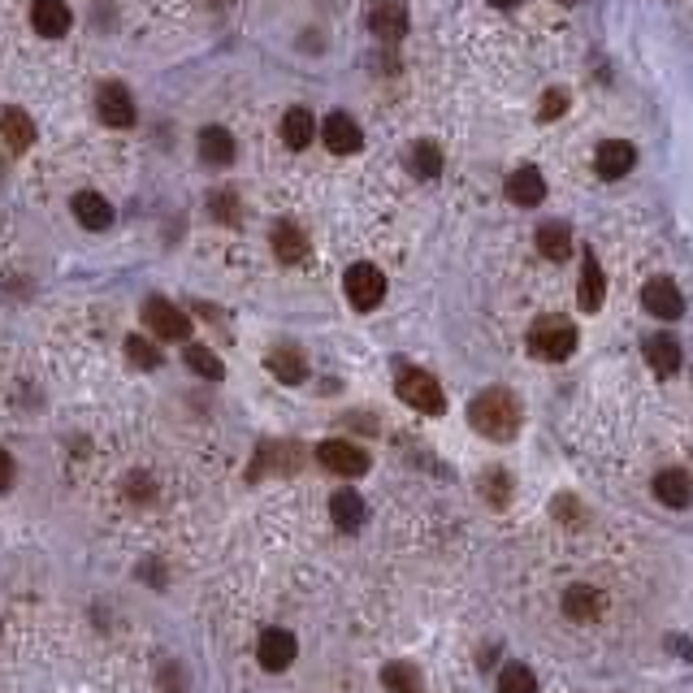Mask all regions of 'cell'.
Instances as JSON below:
<instances>
[{
	"mask_svg": "<svg viewBox=\"0 0 693 693\" xmlns=\"http://www.w3.org/2000/svg\"><path fill=\"white\" fill-rule=\"evenodd\" d=\"M468 421H473V429H477L481 438L512 442L516 429H520V403H516L512 390L490 386V390H481V395L468 403Z\"/></svg>",
	"mask_w": 693,
	"mask_h": 693,
	"instance_id": "cell-1",
	"label": "cell"
},
{
	"mask_svg": "<svg viewBox=\"0 0 693 693\" xmlns=\"http://www.w3.org/2000/svg\"><path fill=\"white\" fill-rule=\"evenodd\" d=\"M529 351L538 360H568L577 351V325L568 317H542L529 330Z\"/></svg>",
	"mask_w": 693,
	"mask_h": 693,
	"instance_id": "cell-2",
	"label": "cell"
},
{
	"mask_svg": "<svg viewBox=\"0 0 693 693\" xmlns=\"http://www.w3.org/2000/svg\"><path fill=\"white\" fill-rule=\"evenodd\" d=\"M399 399L412 403V408L425 412V416H438L442 408H447L438 377H429L425 369H403V373H399Z\"/></svg>",
	"mask_w": 693,
	"mask_h": 693,
	"instance_id": "cell-3",
	"label": "cell"
},
{
	"mask_svg": "<svg viewBox=\"0 0 693 693\" xmlns=\"http://www.w3.org/2000/svg\"><path fill=\"white\" fill-rule=\"evenodd\" d=\"M317 460H321L325 473H334V477H364V473H369V451L356 447V442H347V438L321 442Z\"/></svg>",
	"mask_w": 693,
	"mask_h": 693,
	"instance_id": "cell-4",
	"label": "cell"
},
{
	"mask_svg": "<svg viewBox=\"0 0 693 693\" xmlns=\"http://www.w3.org/2000/svg\"><path fill=\"white\" fill-rule=\"evenodd\" d=\"M343 286H347L351 308H360V312H369V308H377L386 299V278H382V269H377V265H351Z\"/></svg>",
	"mask_w": 693,
	"mask_h": 693,
	"instance_id": "cell-5",
	"label": "cell"
},
{
	"mask_svg": "<svg viewBox=\"0 0 693 693\" xmlns=\"http://www.w3.org/2000/svg\"><path fill=\"white\" fill-rule=\"evenodd\" d=\"M143 321H148V330L156 338H169V343H182V338L191 334V321H187V312L174 308L169 299L161 295H152L148 304H143Z\"/></svg>",
	"mask_w": 693,
	"mask_h": 693,
	"instance_id": "cell-6",
	"label": "cell"
},
{
	"mask_svg": "<svg viewBox=\"0 0 693 693\" xmlns=\"http://www.w3.org/2000/svg\"><path fill=\"white\" fill-rule=\"evenodd\" d=\"M642 304H646L650 317H659V321H676L685 312L681 286H676L672 278H650L646 291H642Z\"/></svg>",
	"mask_w": 693,
	"mask_h": 693,
	"instance_id": "cell-7",
	"label": "cell"
},
{
	"mask_svg": "<svg viewBox=\"0 0 693 693\" xmlns=\"http://www.w3.org/2000/svg\"><path fill=\"white\" fill-rule=\"evenodd\" d=\"M369 31L377 39H386V44H395V39L408 35V9H403L399 0H373L369 5Z\"/></svg>",
	"mask_w": 693,
	"mask_h": 693,
	"instance_id": "cell-8",
	"label": "cell"
},
{
	"mask_svg": "<svg viewBox=\"0 0 693 693\" xmlns=\"http://www.w3.org/2000/svg\"><path fill=\"white\" fill-rule=\"evenodd\" d=\"M321 139H325V148H330V152L351 156V152H360L364 130L356 126V117H347V113H330V117H325V126H321Z\"/></svg>",
	"mask_w": 693,
	"mask_h": 693,
	"instance_id": "cell-9",
	"label": "cell"
},
{
	"mask_svg": "<svg viewBox=\"0 0 693 693\" xmlns=\"http://www.w3.org/2000/svg\"><path fill=\"white\" fill-rule=\"evenodd\" d=\"M295 637L286 633V629H269L265 637H260V646H256V659H260V668L265 672H286L295 663Z\"/></svg>",
	"mask_w": 693,
	"mask_h": 693,
	"instance_id": "cell-10",
	"label": "cell"
},
{
	"mask_svg": "<svg viewBox=\"0 0 693 693\" xmlns=\"http://www.w3.org/2000/svg\"><path fill=\"white\" fill-rule=\"evenodd\" d=\"M96 113L104 126H135V100H130V91L122 83H109L100 87L96 96Z\"/></svg>",
	"mask_w": 693,
	"mask_h": 693,
	"instance_id": "cell-11",
	"label": "cell"
},
{
	"mask_svg": "<svg viewBox=\"0 0 693 693\" xmlns=\"http://www.w3.org/2000/svg\"><path fill=\"white\" fill-rule=\"evenodd\" d=\"M633 165H637V148L633 143H624V139H611L598 148L594 156V169H598V178H607V182H616L624 174H633Z\"/></svg>",
	"mask_w": 693,
	"mask_h": 693,
	"instance_id": "cell-12",
	"label": "cell"
},
{
	"mask_svg": "<svg viewBox=\"0 0 693 693\" xmlns=\"http://www.w3.org/2000/svg\"><path fill=\"white\" fill-rule=\"evenodd\" d=\"M507 200L520 204V208H538L546 200V178H542V169H533V165H520L512 178H507Z\"/></svg>",
	"mask_w": 693,
	"mask_h": 693,
	"instance_id": "cell-13",
	"label": "cell"
},
{
	"mask_svg": "<svg viewBox=\"0 0 693 693\" xmlns=\"http://www.w3.org/2000/svg\"><path fill=\"white\" fill-rule=\"evenodd\" d=\"M31 22H35L39 35L61 39V35L74 26V13H70V5H65V0H35V5H31Z\"/></svg>",
	"mask_w": 693,
	"mask_h": 693,
	"instance_id": "cell-14",
	"label": "cell"
},
{
	"mask_svg": "<svg viewBox=\"0 0 693 693\" xmlns=\"http://www.w3.org/2000/svg\"><path fill=\"white\" fill-rule=\"evenodd\" d=\"M70 208H74L78 226H87V230H109L113 226V204L96 191H78L70 200Z\"/></svg>",
	"mask_w": 693,
	"mask_h": 693,
	"instance_id": "cell-15",
	"label": "cell"
},
{
	"mask_svg": "<svg viewBox=\"0 0 693 693\" xmlns=\"http://www.w3.org/2000/svg\"><path fill=\"white\" fill-rule=\"evenodd\" d=\"M603 295H607L603 265H598L594 252H581V308L585 312H598V308H603Z\"/></svg>",
	"mask_w": 693,
	"mask_h": 693,
	"instance_id": "cell-16",
	"label": "cell"
},
{
	"mask_svg": "<svg viewBox=\"0 0 693 693\" xmlns=\"http://www.w3.org/2000/svg\"><path fill=\"white\" fill-rule=\"evenodd\" d=\"M655 499L663 507H689L693 503V481H689V473H681V468H663V473L655 477Z\"/></svg>",
	"mask_w": 693,
	"mask_h": 693,
	"instance_id": "cell-17",
	"label": "cell"
},
{
	"mask_svg": "<svg viewBox=\"0 0 693 693\" xmlns=\"http://www.w3.org/2000/svg\"><path fill=\"white\" fill-rule=\"evenodd\" d=\"M299 468V447H286V442H265L252 464V477L260 473H295Z\"/></svg>",
	"mask_w": 693,
	"mask_h": 693,
	"instance_id": "cell-18",
	"label": "cell"
},
{
	"mask_svg": "<svg viewBox=\"0 0 693 693\" xmlns=\"http://www.w3.org/2000/svg\"><path fill=\"white\" fill-rule=\"evenodd\" d=\"M269 373L278 377V382H286V386L304 382V377H308L304 351H299V347H273V351H269Z\"/></svg>",
	"mask_w": 693,
	"mask_h": 693,
	"instance_id": "cell-19",
	"label": "cell"
},
{
	"mask_svg": "<svg viewBox=\"0 0 693 693\" xmlns=\"http://www.w3.org/2000/svg\"><path fill=\"white\" fill-rule=\"evenodd\" d=\"M646 360H650V369L655 373H676L681 369V343H676L672 334H650L646 338Z\"/></svg>",
	"mask_w": 693,
	"mask_h": 693,
	"instance_id": "cell-20",
	"label": "cell"
},
{
	"mask_svg": "<svg viewBox=\"0 0 693 693\" xmlns=\"http://www.w3.org/2000/svg\"><path fill=\"white\" fill-rule=\"evenodd\" d=\"M273 252H278V260H286V265H299V260L308 256L304 230L291 226V221H278V226H273Z\"/></svg>",
	"mask_w": 693,
	"mask_h": 693,
	"instance_id": "cell-21",
	"label": "cell"
},
{
	"mask_svg": "<svg viewBox=\"0 0 693 693\" xmlns=\"http://www.w3.org/2000/svg\"><path fill=\"white\" fill-rule=\"evenodd\" d=\"M200 156L208 165H230L234 161V135L226 126H204L200 130Z\"/></svg>",
	"mask_w": 693,
	"mask_h": 693,
	"instance_id": "cell-22",
	"label": "cell"
},
{
	"mask_svg": "<svg viewBox=\"0 0 693 693\" xmlns=\"http://www.w3.org/2000/svg\"><path fill=\"white\" fill-rule=\"evenodd\" d=\"M538 252L546 260H568L572 256V230L568 221H542L538 230Z\"/></svg>",
	"mask_w": 693,
	"mask_h": 693,
	"instance_id": "cell-23",
	"label": "cell"
},
{
	"mask_svg": "<svg viewBox=\"0 0 693 693\" xmlns=\"http://www.w3.org/2000/svg\"><path fill=\"white\" fill-rule=\"evenodd\" d=\"M330 516H334V525L343 533H356L364 525V499L356 490H338L330 499Z\"/></svg>",
	"mask_w": 693,
	"mask_h": 693,
	"instance_id": "cell-24",
	"label": "cell"
},
{
	"mask_svg": "<svg viewBox=\"0 0 693 693\" xmlns=\"http://www.w3.org/2000/svg\"><path fill=\"white\" fill-rule=\"evenodd\" d=\"M564 611L568 620H598L603 616V594L590 590V585H572L564 594Z\"/></svg>",
	"mask_w": 693,
	"mask_h": 693,
	"instance_id": "cell-25",
	"label": "cell"
},
{
	"mask_svg": "<svg viewBox=\"0 0 693 693\" xmlns=\"http://www.w3.org/2000/svg\"><path fill=\"white\" fill-rule=\"evenodd\" d=\"M317 139V122H312V113L308 109H291L282 117V143L286 148H308V143Z\"/></svg>",
	"mask_w": 693,
	"mask_h": 693,
	"instance_id": "cell-26",
	"label": "cell"
},
{
	"mask_svg": "<svg viewBox=\"0 0 693 693\" xmlns=\"http://www.w3.org/2000/svg\"><path fill=\"white\" fill-rule=\"evenodd\" d=\"M408 169L421 182H434L438 174H442V148L438 143H429V139H421V143H412V152H408Z\"/></svg>",
	"mask_w": 693,
	"mask_h": 693,
	"instance_id": "cell-27",
	"label": "cell"
},
{
	"mask_svg": "<svg viewBox=\"0 0 693 693\" xmlns=\"http://www.w3.org/2000/svg\"><path fill=\"white\" fill-rule=\"evenodd\" d=\"M0 135H5V143L13 152H26L35 143V122L22 109H9L5 117H0Z\"/></svg>",
	"mask_w": 693,
	"mask_h": 693,
	"instance_id": "cell-28",
	"label": "cell"
},
{
	"mask_svg": "<svg viewBox=\"0 0 693 693\" xmlns=\"http://www.w3.org/2000/svg\"><path fill=\"white\" fill-rule=\"evenodd\" d=\"M382 681L390 693H425L421 689V676H416L412 663H390V668L382 672Z\"/></svg>",
	"mask_w": 693,
	"mask_h": 693,
	"instance_id": "cell-29",
	"label": "cell"
},
{
	"mask_svg": "<svg viewBox=\"0 0 693 693\" xmlns=\"http://www.w3.org/2000/svg\"><path fill=\"white\" fill-rule=\"evenodd\" d=\"M499 693H538V681H533L525 663H507L499 672Z\"/></svg>",
	"mask_w": 693,
	"mask_h": 693,
	"instance_id": "cell-30",
	"label": "cell"
},
{
	"mask_svg": "<svg viewBox=\"0 0 693 693\" xmlns=\"http://www.w3.org/2000/svg\"><path fill=\"white\" fill-rule=\"evenodd\" d=\"M126 356H130V364H135V369H156V364H161V351H156L143 334H130V338H126Z\"/></svg>",
	"mask_w": 693,
	"mask_h": 693,
	"instance_id": "cell-31",
	"label": "cell"
},
{
	"mask_svg": "<svg viewBox=\"0 0 693 693\" xmlns=\"http://www.w3.org/2000/svg\"><path fill=\"white\" fill-rule=\"evenodd\" d=\"M187 364H191V369L200 373V377H208V382H217V377L226 373V369H221V360H217L208 347H187Z\"/></svg>",
	"mask_w": 693,
	"mask_h": 693,
	"instance_id": "cell-32",
	"label": "cell"
},
{
	"mask_svg": "<svg viewBox=\"0 0 693 693\" xmlns=\"http://www.w3.org/2000/svg\"><path fill=\"white\" fill-rule=\"evenodd\" d=\"M486 499L494 507H507V499H512V477H507L503 468H490L486 473Z\"/></svg>",
	"mask_w": 693,
	"mask_h": 693,
	"instance_id": "cell-33",
	"label": "cell"
},
{
	"mask_svg": "<svg viewBox=\"0 0 693 693\" xmlns=\"http://www.w3.org/2000/svg\"><path fill=\"white\" fill-rule=\"evenodd\" d=\"M208 208H213V213L226 221V226H234V221H239V200H234L230 191H213V195H208Z\"/></svg>",
	"mask_w": 693,
	"mask_h": 693,
	"instance_id": "cell-34",
	"label": "cell"
},
{
	"mask_svg": "<svg viewBox=\"0 0 693 693\" xmlns=\"http://www.w3.org/2000/svg\"><path fill=\"white\" fill-rule=\"evenodd\" d=\"M564 109H568V91L551 87L542 96V104H538V117H542V122H555V117H564Z\"/></svg>",
	"mask_w": 693,
	"mask_h": 693,
	"instance_id": "cell-35",
	"label": "cell"
},
{
	"mask_svg": "<svg viewBox=\"0 0 693 693\" xmlns=\"http://www.w3.org/2000/svg\"><path fill=\"white\" fill-rule=\"evenodd\" d=\"M13 473H18V468H13V455H9V451H0V490H9V486H13Z\"/></svg>",
	"mask_w": 693,
	"mask_h": 693,
	"instance_id": "cell-36",
	"label": "cell"
},
{
	"mask_svg": "<svg viewBox=\"0 0 693 693\" xmlns=\"http://www.w3.org/2000/svg\"><path fill=\"white\" fill-rule=\"evenodd\" d=\"M490 5H494V9H516L520 0H490Z\"/></svg>",
	"mask_w": 693,
	"mask_h": 693,
	"instance_id": "cell-37",
	"label": "cell"
},
{
	"mask_svg": "<svg viewBox=\"0 0 693 693\" xmlns=\"http://www.w3.org/2000/svg\"><path fill=\"white\" fill-rule=\"evenodd\" d=\"M204 5H208V9H226L230 0H204Z\"/></svg>",
	"mask_w": 693,
	"mask_h": 693,
	"instance_id": "cell-38",
	"label": "cell"
}]
</instances>
